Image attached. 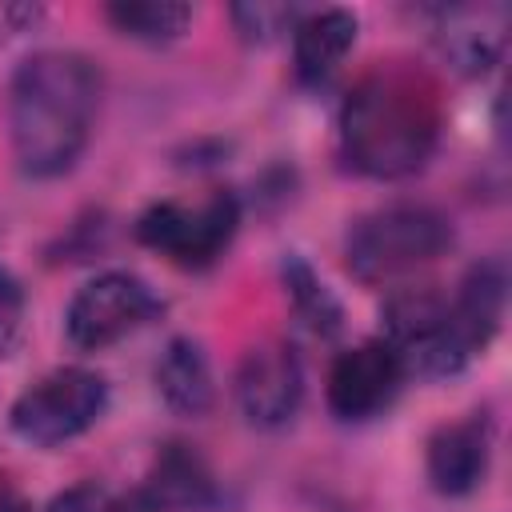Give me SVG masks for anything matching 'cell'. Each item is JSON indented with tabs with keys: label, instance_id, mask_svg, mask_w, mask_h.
Segmentation results:
<instances>
[{
	"label": "cell",
	"instance_id": "cell-1",
	"mask_svg": "<svg viewBox=\"0 0 512 512\" xmlns=\"http://www.w3.org/2000/svg\"><path fill=\"white\" fill-rule=\"evenodd\" d=\"M104 76L84 52L48 48L28 56L8 92L12 152L24 176H64L88 148Z\"/></svg>",
	"mask_w": 512,
	"mask_h": 512
},
{
	"label": "cell",
	"instance_id": "cell-2",
	"mask_svg": "<svg viewBox=\"0 0 512 512\" xmlns=\"http://www.w3.org/2000/svg\"><path fill=\"white\" fill-rule=\"evenodd\" d=\"M344 156L372 180H400L428 164L440 140V88L412 64L372 68L340 108Z\"/></svg>",
	"mask_w": 512,
	"mask_h": 512
},
{
	"label": "cell",
	"instance_id": "cell-3",
	"mask_svg": "<svg viewBox=\"0 0 512 512\" xmlns=\"http://www.w3.org/2000/svg\"><path fill=\"white\" fill-rule=\"evenodd\" d=\"M452 248V224L428 204H388L360 216L348 232L344 256L356 280L384 284L408 276Z\"/></svg>",
	"mask_w": 512,
	"mask_h": 512
},
{
	"label": "cell",
	"instance_id": "cell-4",
	"mask_svg": "<svg viewBox=\"0 0 512 512\" xmlns=\"http://www.w3.org/2000/svg\"><path fill=\"white\" fill-rule=\"evenodd\" d=\"M108 408V384L92 368H56L12 404V432L36 448H56L88 432Z\"/></svg>",
	"mask_w": 512,
	"mask_h": 512
},
{
	"label": "cell",
	"instance_id": "cell-5",
	"mask_svg": "<svg viewBox=\"0 0 512 512\" xmlns=\"http://www.w3.org/2000/svg\"><path fill=\"white\" fill-rule=\"evenodd\" d=\"M236 224H240L236 196L212 192L200 204H180V200L152 204L136 220V236H140V244L156 248L160 256H168L184 268H204L228 248V240L236 236Z\"/></svg>",
	"mask_w": 512,
	"mask_h": 512
},
{
	"label": "cell",
	"instance_id": "cell-6",
	"mask_svg": "<svg viewBox=\"0 0 512 512\" xmlns=\"http://www.w3.org/2000/svg\"><path fill=\"white\" fill-rule=\"evenodd\" d=\"M160 312L156 292L132 276V272H104L96 280H88L64 316L68 340L84 352H100L116 340H124L128 332L144 328L152 316Z\"/></svg>",
	"mask_w": 512,
	"mask_h": 512
},
{
	"label": "cell",
	"instance_id": "cell-7",
	"mask_svg": "<svg viewBox=\"0 0 512 512\" xmlns=\"http://www.w3.org/2000/svg\"><path fill=\"white\" fill-rule=\"evenodd\" d=\"M500 316H504V264L488 260L464 276L456 300L448 304L444 332H440L424 372H432V376L460 372L476 352L488 348V340L500 328Z\"/></svg>",
	"mask_w": 512,
	"mask_h": 512
},
{
	"label": "cell",
	"instance_id": "cell-8",
	"mask_svg": "<svg viewBox=\"0 0 512 512\" xmlns=\"http://www.w3.org/2000/svg\"><path fill=\"white\" fill-rule=\"evenodd\" d=\"M304 396V372L284 340H264L244 352L236 368V404L248 424L256 428H280L296 416Z\"/></svg>",
	"mask_w": 512,
	"mask_h": 512
},
{
	"label": "cell",
	"instance_id": "cell-9",
	"mask_svg": "<svg viewBox=\"0 0 512 512\" xmlns=\"http://www.w3.org/2000/svg\"><path fill=\"white\" fill-rule=\"evenodd\" d=\"M404 380V360L388 340H364L336 356L328 372V408L340 420H368L384 412Z\"/></svg>",
	"mask_w": 512,
	"mask_h": 512
},
{
	"label": "cell",
	"instance_id": "cell-10",
	"mask_svg": "<svg viewBox=\"0 0 512 512\" xmlns=\"http://www.w3.org/2000/svg\"><path fill=\"white\" fill-rule=\"evenodd\" d=\"M488 456H492V424L484 416L444 424L428 440V480L444 496H464L484 480Z\"/></svg>",
	"mask_w": 512,
	"mask_h": 512
},
{
	"label": "cell",
	"instance_id": "cell-11",
	"mask_svg": "<svg viewBox=\"0 0 512 512\" xmlns=\"http://www.w3.org/2000/svg\"><path fill=\"white\" fill-rule=\"evenodd\" d=\"M508 36V8L504 4H464V8H440L436 44L440 52L468 76L488 72Z\"/></svg>",
	"mask_w": 512,
	"mask_h": 512
},
{
	"label": "cell",
	"instance_id": "cell-12",
	"mask_svg": "<svg viewBox=\"0 0 512 512\" xmlns=\"http://www.w3.org/2000/svg\"><path fill=\"white\" fill-rule=\"evenodd\" d=\"M356 16L344 8H324V12H308L296 20L292 28V64L296 76L304 84H320L328 80L340 60L348 56V48L356 44Z\"/></svg>",
	"mask_w": 512,
	"mask_h": 512
},
{
	"label": "cell",
	"instance_id": "cell-13",
	"mask_svg": "<svg viewBox=\"0 0 512 512\" xmlns=\"http://www.w3.org/2000/svg\"><path fill=\"white\" fill-rule=\"evenodd\" d=\"M212 500V472L208 464L184 448V444H168L144 484L140 504L144 508H172V512H188V508H204Z\"/></svg>",
	"mask_w": 512,
	"mask_h": 512
},
{
	"label": "cell",
	"instance_id": "cell-14",
	"mask_svg": "<svg viewBox=\"0 0 512 512\" xmlns=\"http://www.w3.org/2000/svg\"><path fill=\"white\" fill-rule=\"evenodd\" d=\"M156 388L164 404L180 416H204L212 408V368L192 336H176L164 348L156 364Z\"/></svg>",
	"mask_w": 512,
	"mask_h": 512
},
{
	"label": "cell",
	"instance_id": "cell-15",
	"mask_svg": "<svg viewBox=\"0 0 512 512\" xmlns=\"http://www.w3.org/2000/svg\"><path fill=\"white\" fill-rule=\"evenodd\" d=\"M108 24L144 44H168L192 24V8L176 0H120L104 8Z\"/></svg>",
	"mask_w": 512,
	"mask_h": 512
},
{
	"label": "cell",
	"instance_id": "cell-16",
	"mask_svg": "<svg viewBox=\"0 0 512 512\" xmlns=\"http://www.w3.org/2000/svg\"><path fill=\"white\" fill-rule=\"evenodd\" d=\"M284 284H288V296H292V308L296 316L316 332V336H336L340 332V304L332 300V292L312 276V268L296 256H288L284 264Z\"/></svg>",
	"mask_w": 512,
	"mask_h": 512
},
{
	"label": "cell",
	"instance_id": "cell-17",
	"mask_svg": "<svg viewBox=\"0 0 512 512\" xmlns=\"http://www.w3.org/2000/svg\"><path fill=\"white\" fill-rule=\"evenodd\" d=\"M232 20H236V32L244 40L264 44L276 32H284V24L296 28V8H288V4H232Z\"/></svg>",
	"mask_w": 512,
	"mask_h": 512
},
{
	"label": "cell",
	"instance_id": "cell-18",
	"mask_svg": "<svg viewBox=\"0 0 512 512\" xmlns=\"http://www.w3.org/2000/svg\"><path fill=\"white\" fill-rule=\"evenodd\" d=\"M56 512H144V504H124V500H108L96 488H76L56 504Z\"/></svg>",
	"mask_w": 512,
	"mask_h": 512
},
{
	"label": "cell",
	"instance_id": "cell-19",
	"mask_svg": "<svg viewBox=\"0 0 512 512\" xmlns=\"http://www.w3.org/2000/svg\"><path fill=\"white\" fill-rule=\"evenodd\" d=\"M16 304H20V292H16V284L0 272V316H12V312H16Z\"/></svg>",
	"mask_w": 512,
	"mask_h": 512
},
{
	"label": "cell",
	"instance_id": "cell-20",
	"mask_svg": "<svg viewBox=\"0 0 512 512\" xmlns=\"http://www.w3.org/2000/svg\"><path fill=\"white\" fill-rule=\"evenodd\" d=\"M0 512H24V504L12 496V488L0 480Z\"/></svg>",
	"mask_w": 512,
	"mask_h": 512
}]
</instances>
